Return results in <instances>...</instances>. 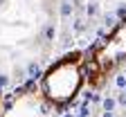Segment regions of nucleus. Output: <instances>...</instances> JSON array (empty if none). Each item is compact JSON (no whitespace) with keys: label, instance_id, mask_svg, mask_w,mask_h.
Returning a JSON list of instances; mask_svg holds the SVG:
<instances>
[{"label":"nucleus","instance_id":"f257e3e1","mask_svg":"<svg viewBox=\"0 0 126 117\" xmlns=\"http://www.w3.org/2000/svg\"><path fill=\"white\" fill-rule=\"evenodd\" d=\"M86 81V56L81 52H74L50 65L41 77L38 88L52 108H63L81 92Z\"/></svg>","mask_w":126,"mask_h":117},{"label":"nucleus","instance_id":"f03ea898","mask_svg":"<svg viewBox=\"0 0 126 117\" xmlns=\"http://www.w3.org/2000/svg\"><path fill=\"white\" fill-rule=\"evenodd\" d=\"M126 61V16L86 56V77L92 86L101 83Z\"/></svg>","mask_w":126,"mask_h":117},{"label":"nucleus","instance_id":"7ed1b4c3","mask_svg":"<svg viewBox=\"0 0 126 117\" xmlns=\"http://www.w3.org/2000/svg\"><path fill=\"white\" fill-rule=\"evenodd\" d=\"M50 108L38 86H25L0 104V117H47Z\"/></svg>","mask_w":126,"mask_h":117},{"label":"nucleus","instance_id":"20e7f679","mask_svg":"<svg viewBox=\"0 0 126 117\" xmlns=\"http://www.w3.org/2000/svg\"><path fill=\"white\" fill-rule=\"evenodd\" d=\"M0 104H2V90H0Z\"/></svg>","mask_w":126,"mask_h":117}]
</instances>
